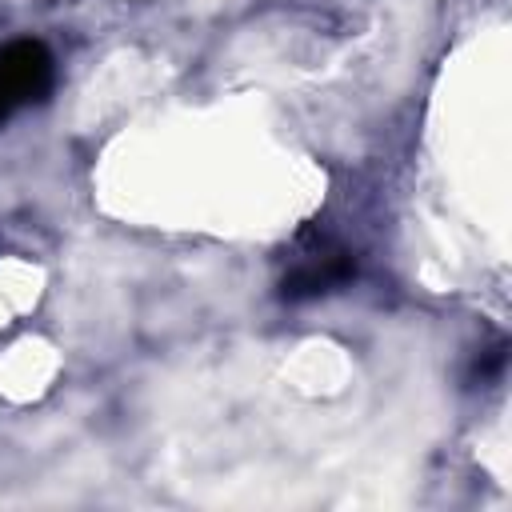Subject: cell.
Returning a JSON list of instances; mask_svg holds the SVG:
<instances>
[{
  "mask_svg": "<svg viewBox=\"0 0 512 512\" xmlns=\"http://www.w3.org/2000/svg\"><path fill=\"white\" fill-rule=\"evenodd\" d=\"M0 88L12 104L40 100L52 88V56L40 40H12L0 48Z\"/></svg>",
  "mask_w": 512,
  "mask_h": 512,
  "instance_id": "6da1fadb",
  "label": "cell"
},
{
  "mask_svg": "<svg viewBox=\"0 0 512 512\" xmlns=\"http://www.w3.org/2000/svg\"><path fill=\"white\" fill-rule=\"evenodd\" d=\"M352 256L340 248H316L308 252L288 276H284V296L288 300H308V296H324L332 288H340L352 276Z\"/></svg>",
  "mask_w": 512,
  "mask_h": 512,
  "instance_id": "7a4b0ae2",
  "label": "cell"
},
{
  "mask_svg": "<svg viewBox=\"0 0 512 512\" xmlns=\"http://www.w3.org/2000/svg\"><path fill=\"white\" fill-rule=\"evenodd\" d=\"M12 108H16V104H12V100L4 96V88H0V120H8V112H12Z\"/></svg>",
  "mask_w": 512,
  "mask_h": 512,
  "instance_id": "3957f363",
  "label": "cell"
}]
</instances>
